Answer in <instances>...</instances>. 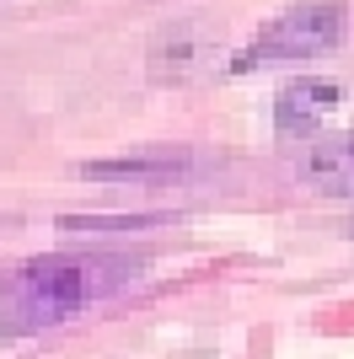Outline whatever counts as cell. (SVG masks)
<instances>
[{
	"instance_id": "4",
	"label": "cell",
	"mask_w": 354,
	"mask_h": 359,
	"mask_svg": "<svg viewBox=\"0 0 354 359\" xmlns=\"http://www.w3.org/2000/svg\"><path fill=\"white\" fill-rule=\"evenodd\" d=\"M343 107V81L333 75H301L274 97V129L284 140H317Z\"/></svg>"
},
{
	"instance_id": "1",
	"label": "cell",
	"mask_w": 354,
	"mask_h": 359,
	"mask_svg": "<svg viewBox=\"0 0 354 359\" xmlns=\"http://www.w3.org/2000/svg\"><path fill=\"white\" fill-rule=\"evenodd\" d=\"M145 269L140 252H44L0 279V327L44 332L118 295Z\"/></svg>"
},
{
	"instance_id": "6",
	"label": "cell",
	"mask_w": 354,
	"mask_h": 359,
	"mask_svg": "<svg viewBox=\"0 0 354 359\" xmlns=\"http://www.w3.org/2000/svg\"><path fill=\"white\" fill-rule=\"evenodd\" d=\"M204 60V27L199 22H177L156 38L150 48V81H188Z\"/></svg>"
},
{
	"instance_id": "7",
	"label": "cell",
	"mask_w": 354,
	"mask_h": 359,
	"mask_svg": "<svg viewBox=\"0 0 354 359\" xmlns=\"http://www.w3.org/2000/svg\"><path fill=\"white\" fill-rule=\"evenodd\" d=\"M349 231H354V225H349Z\"/></svg>"
},
{
	"instance_id": "2",
	"label": "cell",
	"mask_w": 354,
	"mask_h": 359,
	"mask_svg": "<svg viewBox=\"0 0 354 359\" xmlns=\"http://www.w3.org/2000/svg\"><path fill=\"white\" fill-rule=\"evenodd\" d=\"M349 32V6L343 0H295L284 6L274 22L252 32L247 43L231 54V70H263V65H301V60H317L327 48L343 43Z\"/></svg>"
},
{
	"instance_id": "3",
	"label": "cell",
	"mask_w": 354,
	"mask_h": 359,
	"mask_svg": "<svg viewBox=\"0 0 354 359\" xmlns=\"http://www.w3.org/2000/svg\"><path fill=\"white\" fill-rule=\"evenodd\" d=\"M215 172V156L209 150H188V145H162V150H129V156H107V161H86L81 166V177L91 182H193Z\"/></svg>"
},
{
	"instance_id": "5",
	"label": "cell",
	"mask_w": 354,
	"mask_h": 359,
	"mask_svg": "<svg viewBox=\"0 0 354 359\" xmlns=\"http://www.w3.org/2000/svg\"><path fill=\"white\" fill-rule=\"evenodd\" d=\"M295 182L333 198H354V129H343L333 140H311L295 156Z\"/></svg>"
}]
</instances>
